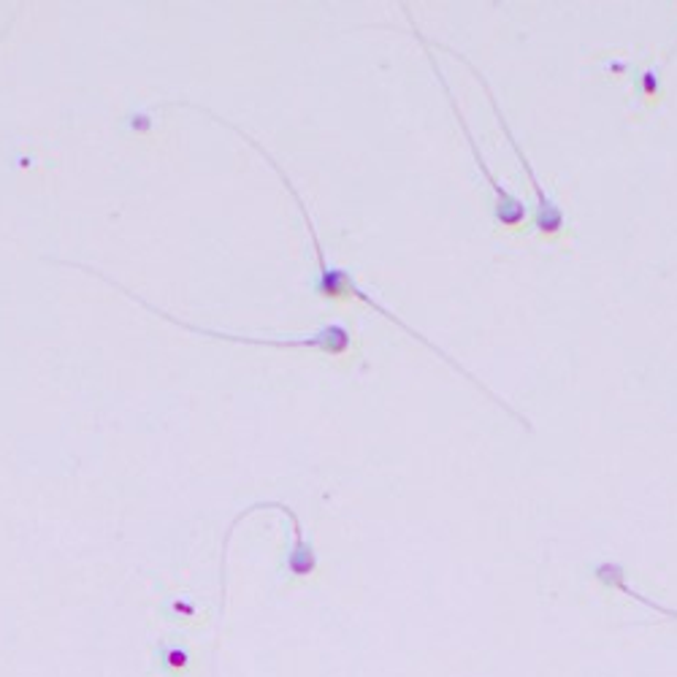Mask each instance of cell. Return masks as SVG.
I'll return each mask as SVG.
<instances>
[{"mask_svg":"<svg viewBox=\"0 0 677 677\" xmlns=\"http://www.w3.org/2000/svg\"><path fill=\"white\" fill-rule=\"evenodd\" d=\"M268 507H277L279 512H285L287 518L293 520V535H296V544H293L290 550V559H287V569H290L296 578H307V574L315 572L317 567V559L315 553H311V548L307 542H304V531H302V523H298V515L293 512L290 507L283 505V501H266Z\"/></svg>","mask_w":677,"mask_h":677,"instance_id":"5","label":"cell"},{"mask_svg":"<svg viewBox=\"0 0 677 677\" xmlns=\"http://www.w3.org/2000/svg\"><path fill=\"white\" fill-rule=\"evenodd\" d=\"M52 263H60V266H74L82 268V272L93 274V277L104 279V283H109L117 287L119 293H125V296L130 298V302L141 304L144 309L155 311L158 317H163V320L173 322V326L184 328V331L198 334V337H209V339H220V341H231V345H250V347H274V350H304V352H322V356H331V358H345L350 356L352 350V334L350 328L341 326V322H328V326L317 328L315 334H307V337H283V339H272V337H247V334H231V331H214V328L207 326H193V322L188 320H179V317L169 315L166 309H158L155 304L144 302V298L136 296V293H130L128 287H123L119 283H114L112 277H106L104 272H98V268H89L85 263H71V261H57V257H52Z\"/></svg>","mask_w":677,"mask_h":677,"instance_id":"2","label":"cell"},{"mask_svg":"<svg viewBox=\"0 0 677 677\" xmlns=\"http://www.w3.org/2000/svg\"><path fill=\"white\" fill-rule=\"evenodd\" d=\"M169 106H184V109H198V112L209 114V117H212V119H218L220 125H225V128H231L233 134H239V136H242V139L247 141L250 147H255L257 152L263 155V160H266V163L272 166L274 171H277V177L283 179V184H285V188H287V193H290V195H293V201H296L298 212H302V218H304V225H307V231H309L311 247H315V253H317V268H320V274H317V293H320L322 298H328V302H345V298H358V302H363V304H367V307H371V309H374V311H380V315L385 317V320L395 322V326H399L401 331H404V334H410L412 339H417V341H421V345L429 347V350L434 352V356H440L442 361H445V363H451V367H453L455 371H458V374H464L466 380H472V382H475V385L480 388L483 393H488L490 399L496 401V404H499V406H505V410L509 412V415H512V417H518V423H520V425H526V417H523V415H518V412H515V410H509V406L505 404V401L499 399V395H496V393H490L488 388H485L480 380H475V374H469V371H466L464 367H461V363H455L453 358L447 356L445 350H442V347H436L434 341H429V339H425L421 331H415V328H412V326H406V322L401 320L399 315H393V311L388 309L385 304H380V302H377L374 296H369V293L363 290V287L358 285L356 279H352V274H350V272H345V268L331 266V263H328V255H326V250H322V242H320V233H317L315 220H311V214H309L307 203H304V198H302V193H298V190H296V184L290 182V177H287V173L283 171V166H279L277 160H274V155H272V152H266V147H261V141H255L253 136H250V134H244V128H239V125H233L231 119H223V117H220V114H214L212 109H207V106L190 104V101H171Z\"/></svg>","mask_w":677,"mask_h":677,"instance_id":"1","label":"cell"},{"mask_svg":"<svg viewBox=\"0 0 677 677\" xmlns=\"http://www.w3.org/2000/svg\"><path fill=\"white\" fill-rule=\"evenodd\" d=\"M406 17H410V14H406ZM410 22H412V17H410ZM412 30H415V39L421 41V44H425V46H436V50H445V52H451L453 57H458L461 63H466V68H469L472 74L477 76V82H480V85H483L485 95H488L490 106H494V114H496V119H499L501 130H505L507 141L512 144V149H515V155H518L520 166H523V171L529 173L531 184H535V193H537V218H535V223H537V228H539V231L544 233V236H556V233H561V231H564V225H567V214H564V209H561L559 203H556L553 198L548 195V190H544V188H542V182H539V177H537L535 166H531V160L526 158V152H523V149H520L518 139H515L512 128H509V123H507V119H505V112H501L499 101H496V95H494V89H490L488 80H485V76L480 74V71L475 68V63H472V60L466 57V55H461V52L451 50V46H447V44H440V41H431V39H425V35L421 33V30H417L415 22H412Z\"/></svg>","mask_w":677,"mask_h":677,"instance_id":"3","label":"cell"},{"mask_svg":"<svg viewBox=\"0 0 677 677\" xmlns=\"http://www.w3.org/2000/svg\"><path fill=\"white\" fill-rule=\"evenodd\" d=\"M3 33H6V30H0V39H3Z\"/></svg>","mask_w":677,"mask_h":677,"instance_id":"6","label":"cell"},{"mask_svg":"<svg viewBox=\"0 0 677 677\" xmlns=\"http://www.w3.org/2000/svg\"><path fill=\"white\" fill-rule=\"evenodd\" d=\"M425 55H429V63H431V68H434V76H436V80H440L442 89H445V95H447V101H451V109H453V114H455V119H458L461 130H464L466 141H469V149H472V155H475L477 169H480L483 177L488 179L490 190H494V193H496V220H499V223L505 225V228H518V225H523V223H526V214H529V207H526V203L520 201L518 195L509 193L505 184H501L499 179L494 177V171L488 169V163H485L480 147H477V141H475V136H472L469 123H466L464 112L458 109V101H455L453 89H451V85H447V80H445V74H442V71H440V65H436V57L429 52V46H425Z\"/></svg>","mask_w":677,"mask_h":677,"instance_id":"4","label":"cell"}]
</instances>
